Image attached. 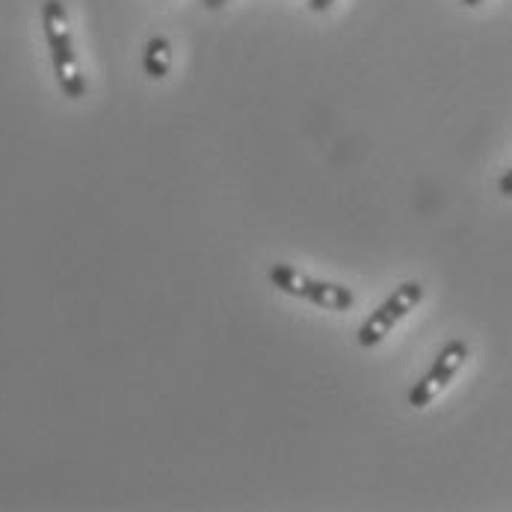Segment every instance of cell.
<instances>
[{
	"label": "cell",
	"mask_w": 512,
	"mask_h": 512,
	"mask_svg": "<svg viewBox=\"0 0 512 512\" xmlns=\"http://www.w3.org/2000/svg\"><path fill=\"white\" fill-rule=\"evenodd\" d=\"M42 27H45V39L51 48V60H54V74L57 83L63 89L66 98H83L86 95V80L80 72L77 54H74L72 24H69V12L60 0H45L42 6Z\"/></svg>",
	"instance_id": "1"
},
{
	"label": "cell",
	"mask_w": 512,
	"mask_h": 512,
	"mask_svg": "<svg viewBox=\"0 0 512 512\" xmlns=\"http://www.w3.org/2000/svg\"><path fill=\"white\" fill-rule=\"evenodd\" d=\"M270 282L288 296L296 299H308L314 305H323L329 311H350L356 305V293L344 285H335V282H320V279H311L305 276L302 270H296L291 264H273L270 267Z\"/></svg>",
	"instance_id": "2"
},
{
	"label": "cell",
	"mask_w": 512,
	"mask_h": 512,
	"mask_svg": "<svg viewBox=\"0 0 512 512\" xmlns=\"http://www.w3.org/2000/svg\"><path fill=\"white\" fill-rule=\"evenodd\" d=\"M421 299H424V285H421V282H403L400 288H394V293H391V296L367 317L365 323H362V329H359V335H356L359 344H362V347H376V344H382L385 335H391V329L421 305Z\"/></svg>",
	"instance_id": "3"
},
{
	"label": "cell",
	"mask_w": 512,
	"mask_h": 512,
	"mask_svg": "<svg viewBox=\"0 0 512 512\" xmlns=\"http://www.w3.org/2000/svg\"><path fill=\"white\" fill-rule=\"evenodd\" d=\"M468 356H471V347H468L465 341H447V344L441 347L439 356H436L433 367H430V370L415 382V388L409 391V406H412V409H427V406L439 397L441 391L456 379V373L465 367Z\"/></svg>",
	"instance_id": "4"
},
{
	"label": "cell",
	"mask_w": 512,
	"mask_h": 512,
	"mask_svg": "<svg viewBox=\"0 0 512 512\" xmlns=\"http://www.w3.org/2000/svg\"><path fill=\"white\" fill-rule=\"evenodd\" d=\"M143 69H146L148 77L160 80L166 77L169 69H172V45L166 36H154L146 45V57H143Z\"/></svg>",
	"instance_id": "5"
},
{
	"label": "cell",
	"mask_w": 512,
	"mask_h": 512,
	"mask_svg": "<svg viewBox=\"0 0 512 512\" xmlns=\"http://www.w3.org/2000/svg\"><path fill=\"white\" fill-rule=\"evenodd\" d=\"M498 193H501V196H507V199H512V169H507V172L501 175V181H498Z\"/></svg>",
	"instance_id": "6"
},
{
	"label": "cell",
	"mask_w": 512,
	"mask_h": 512,
	"mask_svg": "<svg viewBox=\"0 0 512 512\" xmlns=\"http://www.w3.org/2000/svg\"><path fill=\"white\" fill-rule=\"evenodd\" d=\"M332 3H335V0H308V9H311V12H326Z\"/></svg>",
	"instance_id": "7"
},
{
	"label": "cell",
	"mask_w": 512,
	"mask_h": 512,
	"mask_svg": "<svg viewBox=\"0 0 512 512\" xmlns=\"http://www.w3.org/2000/svg\"><path fill=\"white\" fill-rule=\"evenodd\" d=\"M225 3H228V0H205V6H208V9H220V6H225Z\"/></svg>",
	"instance_id": "8"
},
{
	"label": "cell",
	"mask_w": 512,
	"mask_h": 512,
	"mask_svg": "<svg viewBox=\"0 0 512 512\" xmlns=\"http://www.w3.org/2000/svg\"><path fill=\"white\" fill-rule=\"evenodd\" d=\"M462 3H465V6H480L483 0H462Z\"/></svg>",
	"instance_id": "9"
}]
</instances>
